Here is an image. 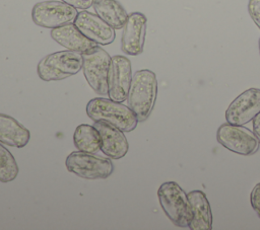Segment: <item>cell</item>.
<instances>
[{"label":"cell","mask_w":260,"mask_h":230,"mask_svg":"<svg viewBox=\"0 0 260 230\" xmlns=\"http://www.w3.org/2000/svg\"><path fill=\"white\" fill-rule=\"evenodd\" d=\"M93 10L114 29H121L126 23L128 13L117 0H93Z\"/></svg>","instance_id":"obj_17"},{"label":"cell","mask_w":260,"mask_h":230,"mask_svg":"<svg viewBox=\"0 0 260 230\" xmlns=\"http://www.w3.org/2000/svg\"><path fill=\"white\" fill-rule=\"evenodd\" d=\"M147 18L141 12H132L128 14L125 25L123 26L121 37V50L129 56H138L142 54Z\"/></svg>","instance_id":"obj_11"},{"label":"cell","mask_w":260,"mask_h":230,"mask_svg":"<svg viewBox=\"0 0 260 230\" xmlns=\"http://www.w3.org/2000/svg\"><path fill=\"white\" fill-rule=\"evenodd\" d=\"M248 12L254 23L260 29V0H249Z\"/></svg>","instance_id":"obj_20"},{"label":"cell","mask_w":260,"mask_h":230,"mask_svg":"<svg viewBox=\"0 0 260 230\" xmlns=\"http://www.w3.org/2000/svg\"><path fill=\"white\" fill-rule=\"evenodd\" d=\"M30 133L11 116L0 112V143L15 148L27 145Z\"/></svg>","instance_id":"obj_15"},{"label":"cell","mask_w":260,"mask_h":230,"mask_svg":"<svg viewBox=\"0 0 260 230\" xmlns=\"http://www.w3.org/2000/svg\"><path fill=\"white\" fill-rule=\"evenodd\" d=\"M50 34L56 43L66 48L67 50L74 52L83 53L96 46L95 43L88 40L75 26V24L71 22L51 29Z\"/></svg>","instance_id":"obj_14"},{"label":"cell","mask_w":260,"mask_h":230,"mask_svg":"<svg viewBox=\"0 0 260 230\" xmlns=\"http://www.w3.org/2000/svg\"><path fill=\"white\" fill-rule=\"evenodd\" d=\"M93 126L100 133V150L106 156L111 159H121L127 154L129 144L123 131L104 122H94Z\"/></svg>","instance_id":"obj_13"},{"label":"cell","mask_w":260,"mask_h":230,"mask_svg":"<svg viewBox=\"0 0 260 230\" xmlns=\"http://www.w3.org/2000/svg\"><path fill=\"white\" fill-rule=\"evenodd\" d=\"M82 63L81 53L59 51L45 56L37 66V73L43 81H59L77 74Z\"/></svg>","instance_id":"obj_4"},{"label":"cell","mask_w":260,"mask_h":230,"mask_svg":"<svg viewBox=\"0 0 260 230\" xmlns=\"http://www.w3.org/2000/svg\"><path fill=\"white\" fill-rule=\"evenodd\" d=\"M253 134L260 143V112L253 119Z\"/></svg>","instance_id":"obj_23"},{"label":"cell","mask_w":260,"mask_h":230,"mask_svg":"<svg viewBox=\"0 0 260 230\" xmlns=\"http://www.w3.org/2000/svg\"><path fill=\"white\" fill-rule=\"evenodd\" d=\"M82 71L90 88L99 95H108L112 57L100 46L81 53Z\"/></svg>","instance_id":"obj_5"},{"label":"cell","mask_w":260,"mask_h":230,"mask_svg":"<svg viewBox=\"0 0 260 230\" xmlns=\"http://www.w3.org/2000/svg\"><path fill=\"white\" fill-rule=\"evenodd\" d=\"M132 77L130 60L121 55L113 56L109 72V98L117 102H124L128 97Z\"/></svg>","instance_id":"obj_9"},{"label":"cell","mask_w":260,"mask_h":230,"mask_svg":"<svg viewBox=\"0 0 260 230\" xmlns=\"http://www.w3.org/2000/svg\"><path fill=\"white\" fill-rule=\"evenodd\" d=\"M216 139L224 148L245 156L254 154L259 147V141L248 129L228 122L217 129Z\"/></svg>","instance_id":"obj_8"},{"label":"cell","mask_w":260,"mask_h":230,"mask_svg":"<svg viewBox=\"0 0 260 230\" xmlns=\"http://www.w3.org/2000/svg\"><path fill=\"white\" fill-rule=\"evenodd\" d=\"M61 1L73 6L76 9H81V10H87L93 4V0H61Z\"/></svg>","instance_id":"obj_22"},{"label":"cell","mask_w":260,"mask_h":230,"mask_svg":"<svg viewBox=\"0 0 260 230\" xmlns=\"http://www.w3.org/2000/svg\"><path fill=\"white\" fill-rule=\"evenodd\" d=\"M73 23L82 34L96 45L107 46L115 41V29L100 16L89 11L82 10L78 12Z\"/></svg>","instance_id":"obj_12"},{"label":"cell","mask_w":260,"mask_h":230,"mask_svg":"<svg viewBox=\"0 0 260 230\" xmlns=\"http://www.w3.org/2000/svg\"><path fill=\"white\" fill-rule=\"evenodd\" d=\"M77 9L63 1H42L34 5L31 9V19L35 24L45 28H56L72 22Z\"/></svg>","instance_id":"obj_7"},{"label":"cell","mask_w":260,"mask_h":230,"mask_svg":"<svg viewBox=\"0 0 260 230\" xmlns=\"http://www.w3.org/2000/svg\"><path fill=\"white\" fill-rule=\"evenodd\" d=\"M192 209V220L189 228L192 230L212 229V213L205 194L201 190H192L188 194Z\"/></svg>","instance_id":"obj_16"},{"label":"cell","mask_w":260,"mask_h":230,"mask_svg":"<svg viewBox=\"0 0 260 230\" xmlns=\"http://www.w3.org/2000/svg\"><path fill=\"white\" fill-rule=\"evenodd\" d=\"M260 112V89L250 88L238 95L225 110V120L233 125L243 126Z\"/></svg>","instance_id":"obj_10"},{"label":"cell","mask_w":260,"mask_h":230,"mask_svg":"<svg viewBox=\"0 0 260 230\" xmlns=\"http://www.w3.org/2000/svg\"><path fill=\"white\" fill-rule=\"evenodd\" d=\"M159 205L166 216L178 227H189L192 220V209L188 195L175 181H167L157 189Z\"/></svg>","instance_id":"obj_3"},{"label":"cell","mask_w":260,"mask_h":230,"mask_svg":"<svg viewBox=\"0 0 260 230\" xmlns=\"http://www.w3.org/2000/svg\"><path fill=\"white\" fill-rule=\"evenodd\" d=\"M258 46H259V53H260V39H259V42H258Z\"/></svg>","instance_id":"obj_24"},{"label":"cell","mask_w":260,"mask_h":230,"mask_svg":"<svg viewBox=\"0 0 260 230\" xmlns=\"http://www.w3.org/2000/svg\"><path fill=\"white\" fill-rule=\"evenodd\" d=\"M156 95L157 80L154 72L148 69L136 71L132 77L127 101L138 122L148 119L153 109Z\"/></svg>","instance_id":"obj_2"},{"label":"cell","mask_w":260,"mask_h":230,"mask_svg":"<svg viewBox=\"0 0 260 230\" xmlns=\"http://www.w3.org/2000/svg\"><path fill=\"white\" fill-rule=\"evenodd\" d=\"M65 165L69 172L85 179L108 178L114 171V164L110 159L79 150L66 157Z\"/></svg>","instance_id":"obj_6"},{"label":"cell","mask_w":260,"mask_h":230,"mask_svg":"<svg viewBox=\"0 0 260 230\" xmlns=\"http://www.w3.org/2000/svg\"><path fill=\"white\" fill-rule=\"evenodd\" d=\"M19 168L11 152L0 144V181L3 183L10 182L18 175Z\"/></svg>","instance_id":"obj_19"},{"label":"cell","mask_w":260,"mask_h":230,"mask_svg":"<svg viewBox=\"0 0 260 230\" xmlns=\"http://www.w3.org/2000/svg\"><path fill=\"white\" fill-rule=\"evenodd\" d=\"M250 202L252 208L260 218V182L257 183L252 189L250 195Z\"/></svg>","instance_id":"obj_21"},{"label":"cell","mask_w":260,"mask_h":230,"mask_svg":"<svg viewBox=\"0 0 260 230\" xmlns=\"http://www.w3.org/2000/svg\"><path fill=\"white\" fill-rule=\"evenodd\" d=\"M86 114L93 122H104L123 132H132L138 124L134 111L127 105L110 98L94 97L86 104Z\"/></svg>","instance_id":"obj_1"},{"label":"cell","mask_w":260,"mask_h":230,"mask_svg":"<svg viewBox=\"0 0 260 230\" xmlns=\"http://www.w3.org/2000/svg\"><path fill=\"white\" fill-rule=\"evenodd\" d=\"M73 143L77 150L95 154L100 150V133L94 126L81 124L74 131Z\"/></svg>","instance_id":"obj_18"}]
</instances>
